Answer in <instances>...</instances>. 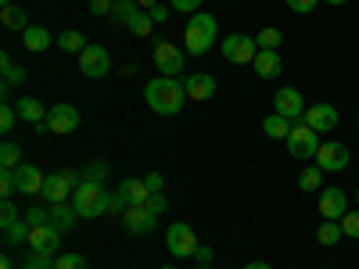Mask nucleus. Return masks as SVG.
I'll return each mask as SVG.
<instances>
[{"instance_id":"f257e3e1","label":"nucleus","mask_w":359,"mask_h":269,"mask_svg":"<svg viewBox=\"0 0 359 269\" xmlns=\"http://www.w3.org/2000/svg\"><path fill=\"white\" fill-rule=\"evenodd\" d=\"M144 101L158 115H180V108H184V101H187V86L180 83L176 76H158V79L147 83Z\"/></svg>"},{"instance_id":"f03ea898","label":"nucleus","mask_w":359,"mask_h":269,"mask_svg":"<svg viewBox=\"0 0 359 269\" xmlns=\"http://www.w3.org/2000/svg\"><path fill=\"white\" fill-rule=\"evenodd\" d=\"M108 187L94 184V179H83V184L72 191V208L79 212V219H97L108 212Z\"/></svg>"},{"instance_id":"7ed1b4c3","label":"nucleus","mask_w":359,"mask_h":269,"mask_svg":"<svg viewBox=\"0 0 359 269\" xmlns=\"http://www.w3.org/2000/svg\"><path fill=\"white\" fill-rule=\"evenodd\" d=\"M216 36H219V25H216V18H212V15H205V11H198V15H191V22H187L184 47H187V50L198 57V54H208V50H212Z\"/></svg>"},{"instance_id":"20e7f679","label":"nucleus","mask_w":359,"mask_h":269,"mask_svg":"<svg viewBox=\"0 0 359 269\" xmlns=\"http://www.w3.org/2000/svg\"><path fill=\"white\" fill-rule=\"evenodd\" d=\"M284 144H287V155H291V158L309 162V158H316V151H320V144H323V140H320L316 130H309V126L302 123V126H294V130H291V137H287Z\"/></svg>"},{"instance_id":"39448f33","label":"nucleus","mask_w":359,"mask_h":269,"mask_svg":"<svg viewBox=\"0 0 359 269\" xmlns=\"http://www.w3.org/2000/svg\"><path fill=\"white\" fill-rule=\"evenodd\" d=\"M255 54H259V43L245 33H230L223 36V57L233 65H252L255 62Z\"/></svg>"},{"instance_id":"423d86ee","label":"nucleus","mask_w":359,"mask_h":269,"mask_svg":"<svg viewBox=\"0 0 359 269\" xmlns=\"http://www.w3.org/2000/svg\"><path fill=\"white\" fill-rule=\"evenodd\" d=\"M313 162H316L323 172H341V169L352 165V155H348V147H345L341 140H323Z\"/></svg>"},{"instance_id":"0eeeda50","label":"nucleus","mask_w":359,"mask_h":269,"mask_svg":"<svg viewBox=\"0 0 359 269\" xmlns=\"http://www.w3.org/2000/svg\"><path fill=\"white\" fill-rule=\"evenodd\" d=\"M79 72H83L86 79H104V76L111 72V54H108L104 47H97V43H90V47L79 54Z\"/></svg>"},{"instance_id":"6e6552de","label":"nucleus","mask_w":359,"mask_h":269,"mask_svg":"<svg viewBox=\"0 0 359 269\" xmlns=\"http://www.w3.org/2000/svg\"><path fill=\"white\" fill-rule=\"evenodd\" d=\"M165 244H169V251H172L176 258H194L198 237H194V230H191L187 223H172V226L165 230Z\"/></svg>"},{"instance_id":"1a4fd4ad","label":"nucleus","mask_w":359,"mask_h":269,"mask_svg":"<svg viewBox=\"0 0 359 269\" xmlns=\"http://www.w3.org/2000/svg\"><path fill=\"white\" fill-rule=\"evenodd\" d=\"M302 123L323 137V133H334V130H338L341 115H338V108H334V104H313V108H306Z\"/></svg>"},{"instance_id":"9d476101","label":"nucleus","mask_w":359,"mask_h":269,"mask_svg":"<svg viewBox=\"0 0 359 269\" xmlns=\"http://www.w3.org/2000/svg\"><path fill=\"white\" fill-rule=\"evenodd\" d=\"M155 219H158V216H155L147 205H130L126 216H123V226H126L130 237H147V233L155 230Z\"/></svg>"},{"instance_id":"9b49d317","label":"nucleus","mask_w":359,"mask_h":269,"mask_svg":"<svg viewBox=\"0 0 359 269\" xmlns=\"http://www.w3.org/2000/svg\"><path fill=\"white\" fill-rule=\"evenodd\" d=\"M47 123H50V133H57V137L76 133V130H79V108H72V104H54V108H47Z\"/></svg>"},{"instance_id":"f8f14e48","label":"nucleus","mask_w":359,"mask_h":269,"mask_svg":"<svg viewBox=\"0 0 359 269\" xmlns=\"http://www.w3.org/2000/svg\"><path fill=\"white\" fill-rule=\"evenodd\" d=\"M273 108H277V115L291 118V123H298V118L306 115V101H302V94H298L294 86H280V90H277Z\"/></svg>"},{"instance_id":"ddd939ff","label":"nucleus","mask_w":359,"mask_h":269,"mask_svg":"<svg viewBox=\"0 0 359 269\" xmlns=\"http://www.w3.org/2000/svg\"><path fill=\"white\" fill-rule=\"evenodd\" d=\"M155 69L162 72V76H180V72H184V50H180V47H172V43H158L155 47Z\"/></svg>"},{"instance_id":"4468645a","label":"nucleus","mask_w":359,"mask_h":269,"mask_svg":"<svg viewBox=\"0 0 359 269\" xmlns=\"http://www.w3.org/2000/svg\"><path fill=\"white\" fill-rule=\"evenodd\" d=\"M345 212H348V194H345L341 187L320 191V216H323V219H338V223H341Z\"/></svg>"},{"instance_id":"2eb2a0df","label":"nucleus","mask_w":359,"mask_h":269,"mask_svg":"<svg viewBox=\"0 0 359 269\" xmlns=\"http://www.w3.org/2000/svg\"><path fill=\"white\" fill-rule=\"evenodd\" d=\"M57 244H62V230H57V226L43 223V226H33V230H29V248H33V251H47V255H54Z\"/></svg>"},{"instance_id":"dca6fc26","label":"nucleus","mask_w":359,"mask_h":269,"mask_svg":"<svg viewBox=\"0 0 359 269\" xmlns=\"http://www.w3.org/2000/svg\"><path fill=\"white\" fill-rule=\"evenodd\" d=\"M43 179H47V176H43L36 165H25V162H22V165L15 169L18 194H36V198H40V191H43Z\"/></svg>"},{"instance_id":"f3484780","label":"nucleus","mask_w":359,"mask_h":269,"mask_svg":"<svg viewBox=\"0 0 359 269\" xmlns=\"http://www.w3.org/2000/svg\"><path fill=\"white\" fill-rule=\"evenodd\" d=\"M184 86H187V97H191V101H212V97H216V79L208 76V72L187 76Z\"/></svg>"},{"instance_id":"a211bd4d","label":"nucleus","mask_w":359,"mask_h":269,"mask_svg":"<svg viewBox=\"0 0 359 269\" xmlns=\"http://www.w3.org/2000/svg\"><path fill=\"white\" fill-rule=\"evenodd\" d=\"M252 69L259 72V79H277L280 69H284L280 50H259V54H255V62H252Z\"/></svg>"},{"instance_id":"6ab92c4d","label":"nucleus","mask_w":359,"mask_h":269,"mask_svg":"<svg viewBox=\"0 0 359 269\" xmlns=\"http://www.w3.org/2000/svg\"><path fill=\"white\" fill-rule=\"evenodd\" d=\"M76 223H79V212L72 208V201L50 205V226H57L62 233H69V230H76Z\"/></svg>"},{"instance_id":"aec40b11","label":"nucleus","mask_w":359,"mask_h":269,"mask_svg":"<svg viewBox=\"0 0 359 269\" xmlns=\"http://www.w3.org/2000/svg\"><path fill=\"white\" fill-rule=\"evenodd\" d=\"M22 43H25V50H33V54L50 50V29H43V25H29L25 33H22Z\"/></svg>"},{"instance_id":"412c9836","label":"nucleus","mask_w":359,"mask_h":269,"mask_svg":"<svg viewBox=\"0 0 359 269\" xmlns=\"http://www.w3.org/2000/svg\"><path fill=\"white\" fill-rule=\"evenodd\" d=\"M291 130H294V126H291V118H284V115H277V111L262 123V133H266L269 140H287Z\"/></svg>"},{"instance_id":"4be33fe9","label":"nucleus","mask_w":359,"mask_h":269,"mask_svg":"<svg viewBox=\"0 0 359 269\" xmlns=\"http://www.w3.org/2000/svg\"><path fill=\"white\" fill-rule=\"evenodd\" d=\"M15 108H18V118H22V123H33V126H36V123H43V118H47V108H43L36 97H22Z\"/></svg>"},{"instance_id":"5701e85b","label":"nucleus","mask_w":359,"mask_h":269,"mask_svg":"<svg viewBox=\"0 0 359 269\" xmlns=\"http://www.w3.org/2000/svg\"><path fill=\"white\" fill-rule=\"evenodd\" d=\"M118 194L126 198V205H144L147 198H151V191L144 187V179H123V184H118Z\"/></svg>"},{"instance_id":"b1692460","label":"nucleus","mask_w":359,"mask_h":269,"mask_svg":"<svg viewBox=\"0 0 359 269\" xmlns=\"http://www.w3.org/2000/svg\"><path fill=\"white\" fill-rule=\"evenodd\" d=\"M57 47H62L65 54H83L90 43H86V36H83V33H76V29H65V33L57 36Z\"/></svg>"},{"instance_id":"393cba45","label":"nucleus","mask_w":359,"mask_h":269,"mask_svg":"<svg viewBox=\"0 0 359 269\" xmlns=\"http://www.w3.org/2000/svg\"><path fill=\"white\" fill-rule=\"evenodd\" d=\"M341 237H345V230H341V223H338V219H327V223H320V230H316V241H320V244H327V248L338 244Z\"/></svg>"},{"instance_id":"a878e982","label":"nucleus","mask_w":359,"mask_h":269,"mask_svg":"<svg viewBox=\"0 0 359 269\" xmlns=\"http://www.w3.org/2000/svg\"><path fill=\"white\" fill-rule=\"evenodd\" d=\"M29 230H33V226H29L25 219H18V223H11V226L4 230V244H8V248H18V244H29Z\"/></svg>"},{"instance_id":"bb28decb","label":"nucleus","mask_w":359,"mask_h":269,"mask_svg":"<svg viewBox=\"0 0 359 269\" xmlns=\"http://www.w3.org/2000/svg\"><path fill=\"white\" fill-rule=\"evenodd\" d=\"M22 165V147L15 140H4L0 144V169H18Z\"/></svg>"},{"instance_id":"cd10ccee","label":"nucleus","mask_w":359,"mask_h":269,"mask_svg":"<svg viewBox=\"0 0 359 269\" xmlns=\"http://www.w3.org/2000/svg\"><path fill=\"white\" fill-rule=\"evenodd\" d=\"M0 22H4L8 29H22V33L29 29V15H25L22 8H15V4H8L4 11H0Z\"/></svg>"},{"instance_id":"c85d7f7f","label":"nucleus","mask_w":359,"mask_h":269,"mask_svg":"<svg viewBox=\"0 0 359 269\" xmlns=\"http://www.w3.org/2000/svg\"><path fill=\"white\" fill-rule=\"evenodd\" d=\"M130 33L133 36H147V33H151V29H155V18H151V11H137L133 18H130Z\"/></svg>"},{"instance_id":"c756f323","label":"nucleus","mask_w":359,"mask_h":269,"mask_svg":"<svg viewBox=\"0 0 359 269\" xmlns=\"http://www.w3.org/2000/svg\"><path fill=\"white\" fill-rule=\"evenodd\" d=\"M255 43H259V50H280V29H273V25L259 29Z\"/></svg>"},{"instance_id":"7c9ffc66","label":"nucleus","mask_w":359,"mask_h":269,"mask_svg":"<svg viewBox=\"0 0 359 269\" xmlns=\"http://www.w3.org/2000/svg\"><path fill=\"white\" fill-rule=\"evenodd\" d=\"M320 184H323V169L320 165H309V169H302V176H298V187L302 191H320Z\"/></svg>"},{"instance_id":"2f4dec72","label":"nucleus","mask_w":359,"mask_h":269,"mask_svg":"<svg viewBox=\"0 0 359 269\" xmlns=\"http://www.w3.org/2000/svg\"><path fill=\"white\" fill-rule=\"evenodd\" d=\"M108 172H111V162H90V165H83V179H94V184H104L108 179Z\"/></svg>"},{"instance_id":"473e14b6","label":"nucleus","mask_w":359,"mask_h":269,"mask_svg":"<svg viewBox=\"0 0 359 269\" xmlns=\"http://www.w3.org/2000/svg\"><path fill=\"white\" fill-rule=\"evenodd\" d=\"M140 11V4L137 0H123V4H115L111 8V22H123V25H130V18Z\"/></svg>"},{"instance_id":"72a5a7b5","label":"nucleus","mask_w":359,"mask_h":269,"mask_svg":"<svg viewBox=\"0 0 359 269\" xmlns=\"http://www.w3.org/2000/svg\"><path fill=\"white\" fill-rule=\"evenodd\" d=\"M54 269H90V262H86L83 255L69 251V255H57V258H54Z\"/></svg>"},{"instance_id":"f704fd0d","label":"nucleus","mask_w":359,"mask_h":269,"mask_svg":"<svg viewBox=\"0 0 359 269\" xmlns=\"http://www.w3.org/2000/svg\"><path fill=\"white\" fill-rule=\"evenodd\" d=\"M15 123H18V108L15 104H4V108H0V133H11Z\"/></svg>"},{"instance_id":"c9c22d12","label":"nucleus","mask_w":359,"mask_h":269,"mask_svg":"<svg viewBox=\"0 0 359 269\" xmlns=\"http://www.w3.org/2000/svg\"><path fill=\"white\" fill-rule=\"evenodd\" d=\"M126 208H130L126 198L118 194V191H111V194H108V212H104V216H126Z\"/></svg>"},{"instance_id":"e433bc0d","label":"nucleus","mask_w":359,"mask_h":269,"mask_svg":"<svg viewBox=\"0 0 359 269\" xmlns=\"http://www.w3.org/2000/svg\"><path fill=\"white\" fill-rule=\"evenodd\" d=\"M11 223H18V208H15V201L11 198H4V205H0V226H11Z\"/></svg>"},{"instance_id":"4c0bfd02","label":"nucleus","mask_w":359,"mask_h":269,"mask_svg":"<svg viewBox=\"0 0 359 269\" xmlns=\"http://www.w3.org/2000/svg\"><path fill=\"white\" fill-rule=\"evenodd\" d=\"M341 230H345V237H355V241H359V208L341 216Z\"/></svg>"},{"instance_id":"58836bf2","label":"nucleus","mask_w":359,"mask_h":269,"mask_svg":"<svg viewBox=\"0 0 359 269\" xmlns=\"http://www.w3.org/2000/svg\"><path fill=\"white\" fill-rule=\"evenodd\" d=\"M25 223H29V226H43V223H50V208H29V212H25Z\"/></svg>"},{"instance_id":"ea45409f","label":"nucleus","mask_w":359,"mask_h":269,"mask_svg":"<svg viewBox=\"0 0 359 269\" xmlns=\"http://www.w3.org/2000/svg\"><path fill=\"white\" fill-rule=\"evenodd\" d=\"M144 187L151 191V194H162V191H165V176H162V172H147V176H144Z\"/></svg>"},{"instance_id":"a19ab883","label":"nucleus","mask_w":359,"mask_h":269,"mask_svg":"<svg viewBox=\"0 0 359 269\" xmlns=\"http://www.w3.org/2000/svg\"><path fill=\"white\" fill-rule=\"evenodd\" d=\"M316 4H320V0H287V8L294 15H309V11H316Z\"/></svg>"},{"instance_id":"79ce46f5","label":"nucleus","mask_w":359,"mask_h":269,"mask_svg":"<svg viewBox=\"0 0 359 269\" xmlns=\"http://www.w3.org/2000/svg\"><path fill=\"white\" fill-rule=\"evenodd\" d=\"M144 205H147V208H151V212H155V216H162V212H165V208H169V198H165V194H151V198H147Z\"/></svg>"},{"instance_id":"37998d69","label":"nucleus","mask_w":359,"mask_h":269,"mask_svg":"<svg viewBox=\"0 0 359 269\" xmlns=\"http://www.w3.org/2000/svg\"><path fill=\"white\" fill-rule=\"evenodd\" d=\"M169 4H172V11H187V15H198L201 0H169Z\"/></svg>"},{"instance_id":"c03bdc74","label":"nucleus","mask_w":359,"mask_h":269,"mask_svg":"<svg viewBox=\"0 0 359 269\" xmlns=\"http://www.w3.org/2000/svg\"><path fill=\"white\" fill-rule=\"evenodd\" d=\"M18 83H25V69H8V72H4V90H11V86H18Z\"/></svg>"},{"instance_id":"a18cd8bd","label":"nucleus","mask_w":359,"mask_h":269,"mask_svg":"<svg viewBox=\"0 0 359 269\" xmlns=\"http://www.w3.org/2000/svg\"><path fill=\"white\" fill-rule=\"evenodd\" d=\"M111 8H115V0H90V11L94 15H108L111 18Z\"/></svg>"},{"instance_id":"49530a36","label":"nucleus","mask_w":359,"mask_h":269,"mask_svg":"<svg viewBox=\"0 0 359 269\" xmlns=\"http://www.w3.org/2000/svg\"><path fill=\"white\" fill-rule=\"evenodd\" d=\"M212 255H216V251L208 248V244H198V251H194V262H198V265H212Z\"/></svg>"},{"instance_id":"de8ad7c7","label":"nucleus","mask_w":359,"mask_h":269,"mask_svg":"<svg viewBox=\"0 0 359 269\" xmlns=\"http://www.w3.org/2000/svg\"><path fill=\"white\" fill-rule=\"evenodd\" d=\"M151 18H155V25H158V22H169V8H165V4L151 8Z\"/></svg>"},{"instance_id":"09e8293b","label":"nucleus","mask_w":359,"mask_h":269,"mask_svg":"<svg viewBox=\"0 0 359 269\" xmlns=\"http://www.w3.org/2000/svg\"><path fill=\"white\" fill-rule=\"evenodd\" d=\"M137 4H140V8H147V11H151V8H158V4H162V0H137Z\"/></svg>"},{"instance_id":"8fccbe9b","label":"nucleus","mask_w":359,"mask_h":269,"mask_svg":"<svg viewBox=\"0 0 359 269\" xmlns=\"http://www.w3.org/2000/svg\"><path fill=\"white\" fill-rule=\"evenodd\" d=\"M245 269H269V265H266V262H248Z\"/></svg>"},{"instance_id":"3c124183","label":"nucleus","mask_w":359,"mask_h":269,"mask_svg":"<svg viewBox=\"0 0 359 269\" xmlns=\"http://www.w3.org/2000/svg\"><path fill=\"white\" fill-rule=\"evenodd\" d=\"M0 269H15V265H11V258H8V255H4V258H0Z\"/></svg>"},{"instance_id":"603ef678","label":"nucleus","mask_w":359,"mask_h":269,"mask_svg":"<svg viewBox=\"0 0 359 269\" xmlns=\"http://www.w3.org/2000/svg\"><path fill=\"white\" fill-rule=\"evenodd\" d=\"M18 269H43V265H33V262H22Z\"/></svg>"},{"instance_id":"864d4df0","label":"nucleus","mask_w":359,"mask_h":269,"mask_svg":"<svg viewBox=\"0 0 359 269\" xmlns=\"http://www.w3.org/2000/svg\"><path fill=\"white\" fill-rule=\"evenodd\" d=\"M327 4H334V8H341V4H348V0H327Z\"/></svg>"},{"instance_id":"5fc2aeb1","label":"nucleus","mask_w":359,"mask_h":269,"mask_svg":"<svg viewBox=\"0 0 359 269\" xmlns=\"http://www.w3.org/2000/svg\"><path fill=\"white\" fill-rule=\"evenodd\" d=\"M194 269H212V265H194Z\"/></svg>"},{"instance_id":"6e6d98bb","label":"nucleus","mask_w":359,"mask_h":269,"mask_svg":"<svg viewBox=\"0 0 359 269\" xmlns=\"http://www.w3.org/2000/svg\"><path fill=\"white\" fill-rule=\"evenodd\" d=\"M162 269H176V265H162Z\"/></svg>"},{"instance_id":"4d7b16f0","label":"nucleus","mask_w":359,"mask_h":269,"mask_svg":"<svg viewBox=\"0 0 359 269\" xmlns=\"http://www.w3.org/2000/svg\"><path fill=\"white\" fill-rule=\"evenodd\" d=\"M8 4H11V0H4V8H8Z\"/></svg>"},{"instance_id":"13d9d810","label":"nucleus","mask_w":359,"mask_h":269,"mask_svg":"<svg viewBox=\"0 0 359 269\" xmlns=\"http://www.w3.org/2000/svg\"><path fill=\"white\" fill-rule=\"evenodd\" d=\"M355 201H359V191H355Z\"/></svg>"},{"instance_id":"bf43d9fd","label":"nucleus","mask_w":359,"mask_h":269,"mask_svg":"<svg viewBox=\"0 0 359 269\" xmlns=\"http://www.w3.org/2000/svg\"><path fill=\"white\" fill-rule=\"evenodd\" d=\"M115 4H123V0H115Z\"/></svg>"},{"instance_id":"052dcab7","label":"nucleus","mask_w":359,"mask_h":269,"mask_svg":"<svg viewBox=\"0 0 359 269\" xmlns=\"http://www.w3.org/2000/svg\"><path fill=\"white\" fill-rule=\"evenodd\" d=\"M355 126H359V118H355Z\"/></svg>"}]
</instances>
